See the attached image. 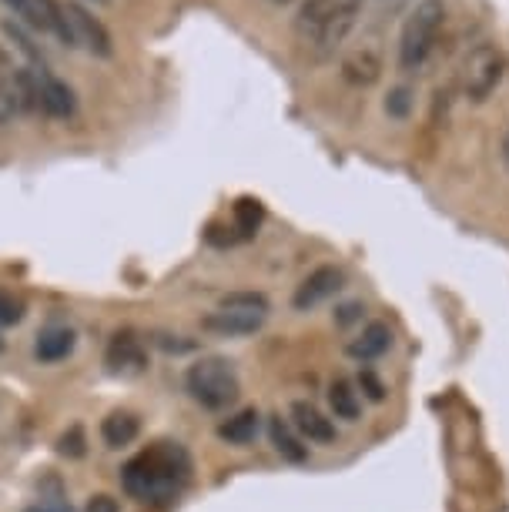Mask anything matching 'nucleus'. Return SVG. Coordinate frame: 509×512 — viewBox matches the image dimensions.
Masks as SVG:
<instances>
[{"instance_id": "obj_8", "label": "nucleus", "mask_w": 509, "mask_h": 512, "mask_svg": "<svg viewBox=\"0 0 509 512\" xmlns=\"http://www.w3.org/2000/svg\"><path fill=\"white\" fill-rule=\"evenodd\" d=\"M67 11V21H71V31H74V44H81L84 51H91L94 57H111V34L98 17H94L81 0H67L64 4Z\"/></svg>"}, {"instance_id": "obj_18", "label": "nucleus", "mask_w": 509, "mask_h": 512, "mask_svg": "<svg viewBox=\"0 0 509 512\" xmlns=\"http://www.w3.org/2000/svg\"><path fill=\"white\" fill-rule=\"evenodd\" d=\"M329 409H332L335 419H342V422H359L362 419V395H359V389H355L352 379H332Z\"/></svg>"}, {"instance_id": "obj_25", "label": "nucleus", "mask_w": 509, "mask_h": 512, "mask_svg": "<svg viewBox=\"0 0 509 512\" xmlns=\"http://www.w3.org/2000/svg\"><path fill=\"white\" fill-rule=\"evenodd\" d=\"M355 389H359V395H366L369 402H382V399H386V385H382V379L372 369L359 372V379H355Z\"/></svg>"}, {"instance_id": "obj_30", "label": "nucleus", "mask_w": 509, "mask_h": 512, "mask_svg": "<svg viewBox=\"0 0 509 512\" xmlns=\"http://www.w3.org/2000/svg\"><path fill=\"white\" fill-rule=\"evenodd\" d=\"M406 4H409V0H379L376 17H382V21H392V17H396Z\"/></svg>"}, {"instance_id": "obj_35", "label": "nucleus", "mask_w": 509, "mask_h": 512, "mask_svg": "<svg viewBox=\"0 0 509 512\" xmlns=\"http://www.w3.org/2000/svg\"><path fill=\"white\" fill-rule=\"evenodd\" d=\"M275 4H288V0H275Z\"/></svg>"}, {"instance_id": "obj_6", "label": "nucleus", "mask_w": 509, "mask_h": 512, "mask_svg": "<svg viewBox=\"0 0 509 512\" xmlns=\"http://www.w3.org/2000/svg\"><path fill=\"white\" fill-rule=\"evenodd\" d=\"M342 81L352 84V88H372V84L382 77V47L379 41H359L355 47H349L342 57L339 67Z\"/></svg>"}, {"instance_id": "obj_9", "label": "nucleus", "mask_w": 509, "mask_h": 512, "mask_svg": "<svg viewBox=\"0 0 509 512\" xmlns=\"http://www.w3.org/2000/svg\"><path fill=\"white\" fill-rule=\"evenodd\" d=\"M292 429L299 432L305 442H312V446H332V442L339 439L335 422L319 409V405H312L305 399L292 402Z\"/></svg>"}, {"instance_id": "obj_24", "label": "nucleus", "mask_w": 509, "mask_h": 512, "mask_svg": "<svg viewBox=\"0 0 509 512\" xmlns=\"http://www.w3.org/2000/svg\"><path fill=\"white\" fill-rule=\"evenodd\" d=\"M57 452L67 459H81L84 452H88V439H84V429L81 425H71V429L64 432L61 439H57Z\"/></svg>"}, {"instance_id": "obj_12", "label": "nucleus", "mask_w": 509, "mask_h": 512, "mask_svg": "<svg viewBox=\"0 0 509 512\" xmlns=\"http://www.w3.org/2000/svg\"><path fill=\"white\" fill-rule=\"evenodd\" d=\"M37 81H41V111L47 118H71L78 111V98L61 77H54L47 67H37Z\"/></svg>"}, {"instance_id": "obj_14", "label": "nucleus", "mask_w": 509, "mask_h": 512, "mask_svg": "<svg viewBox=\"0 0 509 512\" xmlns=\"http://www.w3.org/2000/svg\"><path fill=\"white\" fill-rule=\"evenodd\" d=\"M74 345H78V335H74L71 328H64V325H51V328H44V332L37 335L34 359H37V362H44V365L64 362L67 355L74 352Z\"/></svg>"}, {"instance_id": "obj_1", "label": "nucleus", "mask_w": 509, "mask_h": 512, "mask_svg": "<svg viewBox=\"0 0 509 512\" xmlns=\"http://www.w3.org/2000/svg\"><path fill=\"white\" fill-rule=\"evenodd\" d=\"M191 462L175 442H155L121 469V486L141 502H168L188 482Z\"/></svg>"}, {"instance_id": "obj_16", "label": "nucleus", "mask_w": 509, "mask_h": 512, "mask_svg": "<svg viewBox=\"0 0 509 512\" xmlns=\"http://www.w3.org/2000/svg\"><path fill=\"white\" fill-rule=\"evenodd\" d=\"M268 439H272L275 452L285 462H305V459H309V442H305L299 432L292 429V422H285L282 415H275V419L268 422Z\"/></svg>"}, {"instance_id": "obj_34", "label": "nucleus", "mask_w": 509, "mask_h": 512, "mask_svg": "<svg viewBox=\"0 0 509 512\" xmlns=\"http://www.w3.org/2000/svg\"><path fill=\"white\" fill-rule=\"evenodd\" d=\"M352 4H355V7H366V0H352Z\"/></svg>"}, {"instance_id": "obj_26", "label": "nucleus", "mask_w": 509, "mask_h": 512, "mask_svg": "<svg viewBox=\"0 0 509 512\" xmlns=\"http://www.w3.org/2000/svg\"><path fill=\"white\" fill-rule=\"evenodd\" d=\"M24 318V302L17 295H11V292H4L0 288V328L4 325H17Z\"/></svg>"}, {"instance_id": "obj_4", "label": "nucleus", "mask_w": 509, "mask_h": 512, "mask_svg": "<svg viewBox=\"0 0 509 512\" xmlns=\"http://www.w3.org/2000/svg\"><path fill=\"white\" fill-rule=\"evenodd\" d=\"M185 389L188 395L195 399L201 409H211V412H222V409H232L242 395V382H238V372L232 369V362L225 359H201L188 369L185 375Z\"/></svg>"}, {"instance_id": "obj_19", "label": "nucleus", "mask_w": 509, "mask_h": 512, "mask_svg": "<svg viewBox=\"0 0 509 512\" xmlns=\"http://www.w3.org/2000/svg\"><path fill=\"white\" fill-rule=\"evenodd\" d=\"M138 432H141V422H138V415H131V412H111L108 419L101 422V439L108 449L131 446V442L138 439Z\"/></svg>"}, {"instance_id": "obj_13", "label": "nucleus", "mask_w": 509, "mask_h": 512, "mask_svg": "<svg viewBox=\"0 0 509 512\" xmlns=\"http://www.w3.org/2000/svg\"><path fill=\"white\" fill-rule=\"evenodd\" d=\"M148 362L144 342L134 332H118L108 345V365L114 372H141Z\"/></svg>"}, {"instance_id": "obj_3", "label": "nucleus", "mask_w": 509, "mask_h": 512, "mask_svg": "<svg viewBox=\"0 0 509 512\" xmlns=\"http://www.w3.org/2000/svg\"><path fill=\"white\" fill-rule=\"evenodd\" d=\"M446 24V0H419L416 7L406 14V24L399 31L396 61L402 74H416L429 64V57L436 54L439 34Z\"/></svg>"}, {"instance_id": "obj_28", "label": "nucleus", "mask_w": 509, "mask_h": 512, "mask_svg": "<svg viewBox=\"0 0 509 512\" xmlns=\"http://www.w3.org/2000/svg\"><path fill=\"white\" fill-rule=\"evenodd\" d=\"M4 31H7V37H11V41H17V47H21L24 54H31L34 61H41V51H37V47L31 44V37H24V31H21V27L7 21V24H4Z\"/></svg>"}, {"instance_id": "obj_22", "label": "nucleus", "mask_w": 509, "mask_h": 512, "mask_svg": "<svg viewBox=\"0 0 509 512\" xmlns=\"http://www.w3.org/2000/svg\"><path fill=\"white\" fill-rule=\"evenodd\" d=\"M17 114H24L21 94H17L14 77H0V128H7Z\"/></svg>"}, {"instance_id": "obj_7", "label": "nucleus", "mask_w": 509, "mask_h": 512, "mask_svg": "<svg viewBox=\"0 0 509 512\" xmlns=\"http://www.w3.org/2000/svg\"><path fill=\"white\" fill-rule=\"evenodd\" d=\"M342 285H345V272L339 265H319L315 272L302 278L299 288H295V295H292L295 312H312L315 305L329 302L335 292H342Z\"/></svg>"}, {"instance_id": "obj_32", "label": "nucleus", "mask_w": 509, "mask_h": 512, "mask_svg": "<svg viewBox=\"0 0 509 512\" xmlns=\"http://www.w3.org/2000/svg\"><path fill=\"white\" fill-rule=\"evenodd\" d=\"M24 512H71V506H67V502H37V506Z\"/></svg>"}, {"instance_id": "obj_23", "label": "nucleus", "mask_w": 509, "mask_h": 512, "mask_svg": "<svg viewBox=\"0 0 509 512\" xmlns=\"http://www.w3.org/2000/svg\"><path fill=\"white\" fill-rule=\"evenodd\" d=\"M218 308H235V312H262L268 315V298L262 292H232L225 295Z\"/></svg>"}, {"instance_id": "obj_5", "label": "nucleus", "mask_w": 509, "mask_h": 512, "mask_svg": "<svg viewBox=\"0 0 509 512\" xmlns=\"http://www.w3.org/2000/svg\"><path fill=\"white\" fill-rule=\"evenodd\" d=\"M506 67H509V61H506L503 47H496V44L469 47L463 64H459V91H463V98L473 104L489 101L493 91L503 84Z\"/></svg>"}, {"instance_id": "obj_29", "label": "nucleus", "mask_w": 509, "mask_h": 512, "mask_svg": "<svg viewBox=\"0 0 509 512\" xmlns=\"http://www.w3.org/2000/svg\"><path fill=\"white\" fill-rule=\"evenodd\" d=\"M84 512H118V499L101 492V496H94L88 506H84Z\"/></svg>"}, {"instance_id": "obj_33", "label": "nucleus", "mask_w": 509, "mask_h": 512, "mask_svg": "<svg viewBox=\"0 0 509 512\" xmlns=\"http://www.w3.org/2000/svg\"><path fill=\"white\" fill-rule=\"evenodd\" d=\"M499 158H503V164L509 168V124H506V131H503V144H499Z\"/></svg>"}, {"instance_id": "obj_2", "label": "nucleus", "mask_w": 509, "mask_h": 512, "mask_svg": "<svg viewBox=\"0 0 509 512\" xmlns=\"http://www.w3.org/2000/svg\"><path fill=\"white\" fill-rule=\"evenodd\" d=\"M359 11L352 0H302L295 11V37L315 57H332L349 41Z\"/></svg>"}, {"instance_id": "obj_15", "label": "nucleus", "mask_w": 509, "mask_h": 512, "mask_svg": "<svg viewBox=\"0 0 509 512\" xmlns=\"http://www.w3.org/2000/svg\"><path fill=\"white\" fill-rule=\"evenodd\" d=\"M34 4V27L37 31H47L54 34L57 41L74 47V31H71V21H67V11L61 0H31Z\"/></svg>"}, {"instance_id": "obj_36", "label": "nucleus", "mask_w": 509, "mask_h": 512, "mask_svg": "<svg viewBox=\"0 0 509 512\" xmlns=\"http://www.w3.org/2000/svg\"><path fill=\"white\" fill-rule=\"evenodd\" d=\"M101 4H104V0H101Z\"/></svg>"}, {"instance_id": "obj_27", "label": "nucleus", "mask_w": 509, "mask_h": 512, "mask_svg": "<svg viewBox=\"0 0 509 512\" xmlns=\"http://www.w3.org/2000/svg\"><path fill=\"white\" fill-rule=\"evenodd\" d=\"M362 315H366V305L362 302H342L332 312V322H335V328H349L352 322H362Z\"/></svg>"}, {"instance_id": "obj_20", "label": "nucleus", "mask_w": 509, "mask_h": 512, "mask_svg": "<svg viewBox=\"0 0 509 512\" xmlns=\"http://www.w3.org/2000/svg\"><path fill=\"white\" fill-rule=\"evenodd\" d=\"M382 108H386V114L392 121H406L409 114L416 111V91H412L409 84H396V88H389Z\"/></svg>"}, {"instance_id": "obj_17", "label": "nucleus", "mask_w": 509, "mask_h": 512, "mask_svg": "<svg viewBox=\"0 0 509 512\" xmlns=\"http://www.w3.org/2000/svg\"><path fill=\"white\" fill-rule=\"evenodd\" d=\"M258 429H262L258 409H242V412L228 415V419L218 425V439L228 442V446H248V442H255Z\"/></svg>"}, {"instance_id": "obj_31", "label": "nucleus", "mask_w": 509, "mask_h": 512, "mask_svg": "<svg viewBox=\"0 0 509 512\" xmlns=\"http://www.w3.org/2000/svg\"><path fill=\"white\" fill-rule=\"evenodd\" d=\"M4 4L11 7V11H17V14H21L24 21L34 27V4H31V0H4Z\"/></svg>"}, {"instance_id": "obj_21", "label": "nucleus", "mask_w": 509, "mask_h": 512, "mask_svg": "<svg viewBox=\"0 0 509 512\" xmlns=\"http://www.w3.org/2000/svg\"><path fill=\"white\" fill-rule=\"evenodd\" d=\"M262 218H265L262 201H255V198H242V201H238V205H235V228L242 231V238L255 235L258 225H262Z\"/></svg>"}, {"instance_id": "obj_11", "label": "nucleus", "mask_w": 509, "mask_h": 512, "mask_svg": "<svg viewBox=\"0 0 509 512\" xmlns=\"http://www.w3.org/2000/svg\"><path fill=\"white\" fill-rule=\"evenodd\" d=\"M262 312H235V308H215L211 315L201 318V328L218 338H242V335H255L258 328L265 325Z\"/></svg>"}, {"instance_id": "obj_10", "label": "nucleus", "mask_w": 509, "mask_h": 512, "mask_svg": "<svg viewBox=\"0 0 509 512\" xmlns=\"http://www.w3.org/2000/svg\"><path fill=\"white\" fill-rule=\"evenodd\" d=\"M392 342H396V338H392V328L386 322H369L355 332V338L345 342V355L362 365H369V362L382 359V355L392 349Z\"/></svg>"}]
</instances>
